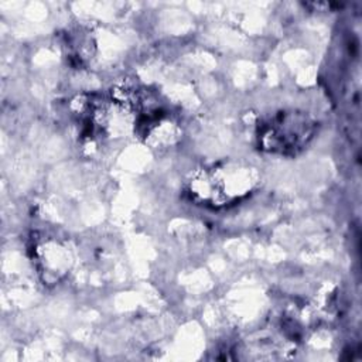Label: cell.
Returning a JSON list of instances; mask_svg holds the SVG:
<instances>
[{
	"label": "cell",
	"instance_id": "6da1fadb",
	"mask_svg": "<svg viewBox=\"0 0 362 362\" xmlns=\"http://www.w3.org/2000/svg\"><path fill=\"white\" fill-rule=\"evenodd\" d=\"M311 123L300 113H279L262 129V143L273 151L298 148L311 134Z\"/></svg>",
	"mask_w": 362,
	"mask_h": 362
}]
</instances>
